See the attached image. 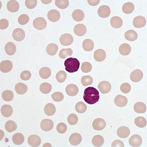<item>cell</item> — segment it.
I'll use <instances>...</instances> for the list:
<instances>
[{
	"label": "cell",
	"instance_id": "1",
	"mask_svg": "<svg viewBox=\"0 0 147 147\" xmlns=\"http://www.w3.org/2000/svg\"><path fill=\"white\" fill-rule=\"evenodd\" d=\"M99 98V92L95 88L89 87L85 90L83 98L88 104H95L98 102Z\"/></svg>",
	"mask_w": 147,
	"mask_h": 147
},
{
	"label": "cell",
	"instance_id": "2",
	"mask_svg": "<svg viewBox=\"0 0 147 147\" xmlns=\"http://www.w3.org/2000/svg\"><path fill=\"white\" fill-rule=\"evenodd\" d=\"M80 62L75 58H69L64 62V66L66 71L73 73L78 71L80 67Z\"/></svg>",
	"mask_w": 147,
	"mask_h": 147
},
{
	"label": "cell",
	"instance_id": "3",
	"mask_svg": "<svg viewBox=\"0 0 147 147\" xmlns=\"http://www.w3.org/2000/svg\"><path fill=\"white\" fill-rule=\"evenodd\" d=\"M47 22L45 19L42 17H38L34 19L33 24L36 30H41L45 29L47 26Z\"/></svg>",
	"mask_w": 147,
	"mask_h": 147
},
{
	"label": "cell",
	"instance_id": "4",
	"mask_svg": "<svg viewBox=\"0 0 147 147\" xmlns=\"http://www.w3.org/2000/svg\"><path fill=\"white\" fill-rule=\"evenodd\" d=\"M59 40L62 45L68 46L73 43L74 42V38L70 34H64L61 35Z\"/></svg>",
	"mask_w": 147,
	"mask_h": 147
},
{
	"label": "cell",
	"instance_id": "5",
	"mask_svg": "<svg viewBox=\"0 0 147 147\" xmlns=\"http://www.w3.org/2000/svg\"><path fill=\"white\" fill-rule=\"evenodd\" d=\"M54 126L53 121L49 119H45L42 120L40 124L41 129L45 131H49L51 130Z\"/></svg>",
	"mask_w": 147,
	"mask_h": 147
},
{
	"label": "cell",
	"instance_id": "6",
	"mask_svg": "<svg viewBox=\"0 0 147 147\" xmlns=\"http://www.w3.org/2000/svg\"><path fill=\"white\" fill-rule=\"evenodd\" d=\"M13 67L12 63L9 60H5L0 63V71L3 73L9 72L12 69Z\"/></svg>",
	"mask_w": 147,
	"mask_h": 147
},
{
	"label": "cell",
	"instance_id": "7",
	"mask_svg": "<svg viewBox=\"0 0 147 147\" xmlns=\"http://www.w3.org/2000/svg\"><path fill=\"white\" fill-rule=\"evenodd\" d=\"M98 88L102 93L107 94L110 92L111 89V84L109 82L103 81L100 82L98 85Z\"/></svg>",
	"mask_w": 147,
	"mask_h": 147
},
{
	"label": "cell",
	"instance_id": "8",
	"mask_svg": "<svg viewBox=\"0 0 147 147\" xmlns=\"http://www.w3.org/2000/svg\"><path fill=\"white\" fill-rule=\"evenodd\" d=\"M106 126V122L105 120L98 118L93 121L92 127L95 130L101 131L104 129Z\"/></svg>",
	"mask_w": 147,
	"mask_h": 147
},
{
	"label": "cell",
	"instance_id": "9",
	"mask_svg": "<svg viewBox=\"0 0 147 147\" xmlns=\"http://www.w3.org/2000/svg\"><path fill=\"white\" fill-rule=\"evenodd\" d=\"M13 38L16 41L20 42L24 39L25 33L24 30L21 28H16L12 33Z\"/></svg>",
	"mask_w": 147,
	"mask_h": 147
},
{
	"label": "cell",
	"instance_id": "10",
	"mask_svg": "<svg viewBox=\"0 0 147 147\" xmlns=\"http://www.w3.org/2000/svg\"><path fill=\"white\" fill-rule=\"evenodd\" d=\"M97 13L100 18H106L110 16L111 9L110 7L107 5H102L98 8Z\"/></svg>",
	"mask_w": 147,
	"mask_h": 147
},
{
	"label": "cell",
	"instance_id": "11",
	"mask_svg": "<svg viewBox=\"0 0 147 147\" xmlns=\"http://www.w3.org/2000/svg\"><path fill=\"white\" fill-rule=\"evenodd\" d=\"M28 143L31 147L39 146L41 143V140L39 136L36 135H32L28 138Z\"/></svg>",
	"mask_w": 147,
	"mask_h": 147
},
{
	"label": "cell",
	"instance_id": "12",
	"mask_svg": "<svg viewBox=\"0 0 147 147\" xmlns=\"http://www.w3.org/2000/svg\"><path fill=\"white\" fill-rule=\"evenodd\" d=\"M143 76L142 71L140 69H137L132 72L130 76V78L133 82H138L142 80Z\"/></svg>",
	"mask_w": 147,
	"mask_h": 147
},
{
	"label": "cell",
	"instance_id": "13",
	"mask_svg": "<svg viewBox=\"0 0 147 147\" xmlns=\"http://www.w3.org/2000/svg\"><path fill=\"white\" fill-rule=\"evenodd\" d=\"M133 25L137 28L144 27L146 24V20L142 16H138L135 17L133 20Z\"/></svg>",
	"mask_w": 147,
	"mask_h": 147
},
{
	"label": "cell",
	"instance_id": "14",
	"mask_svg": "<svg viewBox=\"0 0 147 147\" xmlns=\"http://www.w3.org/2000/svg\"><path fill=\"white\" fill-rule=\"evenodd\" d=\"M142 142V138L138 135H134L129 138V143L130 145L134 147H140Z\"/></svg>",
	"mask_w": 147,
	"mask_h": 147
},
{
	"label": "cell",
	"instance_id": "15",
	"mask_svg": "<svg viewBox=\"0 0 147 147\" xmlns=\"http://www.w3.org/2000/svg\"><path fill=\"white\" fill-rule=\"evenodd\" d=\"M47 17L49 20L52 22H57L61 18V14L58 11L51 9L48 12Z\"/></svg>",
	"mask_w": 147,
	"mask_h": 147
},
{
	"label": "cell",
	"instance_id": "16",
	"mask_svg": "<svg viewBox=\"0 0 147 147\" xmlns=\"http://www.w3.org/2000/svg\"><path fill=\"white\" fill-rule=\"evenodd\" d=\"M69 142L73 146L79 145L82 141V137L78 133H74L71 135L69 138Z\"/></svg>",
	"mask_w": 147,
	"mask_h": 147
},
{
	"label": "cell",
	"instance_id": "17",
	"mask_svg": "<svg viewBox=\"0 0 147 147\" xmlns=\"http://www.w3.org/2000/svg\"><path fill=\"white\" fill-rule=\"evenodd\" d=\"M114 102L117 107H124L127 105L128 100L126 96L119 95L115 98Z\"/></svg>",
	"mask_w": 147,
	"mask_h": 147
},
{
	"label": "cell",
	"instance_id": "18",
	"mask_svg": "<svg viewBox=\"0 0 147 147\" xmlns=\"http://www.w3.org/2000/svg\"><path fill=\"white\" fill-rule=\"evenodd\" d=\"M130 134V130L128 127L125 126H121L117 130V135L120 138H127Z\"/></svg>",
	"mask_w": 147,
	"mask_h": 147
},
{
	"label": "cell",
	"instance_id": "19",
	"mask_svg": "<svg viewBox=\"0 0 147 147\" xmlns=\"http://www.w3.org/2000/svg\"><path fill=\"white\" fill-rule=\"evenodd\" d=\"M65 91L69 96H76L78 94L79 90L77 85L71 84L68 85L66 87Z\"/></svg>",
	"mask_w": 147,
	"mask_h": 147
},
{
	"label": "cell",
	"instance_id": "20",
	"mask_svg": "<svg viewBox=\"0 0 147 147\" xmlns=\"http://www.w3.org/2000/svg\"><path fill=\"white\" fill-rule=\"evenodd\" d=\"M74 32L77 36H81L85 35L87 29L85 26L83 24H77L74 28Z\"/></svg>",
	"mask_w": 147,
	"mask_h": 147
},
{
	"label": "cell",
	"instance_id": "21",
	"mask_svg": "<svg viewBox=\"0 0 147 147\" xmlns=\"http://www.w3.org/2000/svg\"><path fill=\"white\" fill-rule=\"evenodd\" d=\"M1 112L3 117L6 118L9 117L11 116L13 113V109L10 105H5L2 106Z\"/></svg>",
	"mask_w": 147,
	"mask_h": 147
},
{
	"label": "cell",
	"instance_id": "22",
	"mask_svg": "<svg viewBox=\"0 0 147 147\" xmlns=\"http://www.w3.org/2000/svg\"><path fill=\"white\" fill-rule=\"evenodd\" d=\"M107 57L106 53L104 50L99 49L96 50L94 53V58L98 62L104 61Z\"/></svg>",
	"mask_w": 147,
	"mask_h": 147
},
{
	"label": "cell",
	"instance_id": "23",
	"mask_svg": "<svg viewBox=\"0 0 147 147\" xmlns=\"http://www.w3.org/2000/svg\"><path fill=\"white\" fill-rule=\"evenodd\" d=\"M15 90L16 93L20 95H24L27 92L28 88L27 86L25 84L22 82H19L16 85Z\"/></svg>",
	"mask_w": 147,
	"mask_h": 147
},
{
	"label": "cell",
	"instance_id": "24",
	"mask_svg": "<svg viewBox=\"0 0 147 147\" xmlns=\"http://www.w3.org/2000/svg\"><path fill=\"white\" fill-rule=\"evenodd\" d=\"M7 10L12 13L16 12L19 10V3L17 1L14 0L9 1L7 2Z\"/></svg>",
	"mask_w": 147,
	"mask_h": 147
},
{
	"label": "cell",
	"instance_id": "25",
	"mask_svg": "<svg viewBox=\"0 0 147 147\" xmlns=\"http://www.w3.org/2000/svg\"><path fill=\"white\" fill-rule=\"evenodd\" d=\"M110 24L111 26L114 28H119L123 25V20L120 17L114 16L111 18Z\"/></svg>",
	"mask_w": 147,
	"mask_h": 147
},
{
	"label": "cell",
	"instance_id": "26",
	"mask_svg": "<svg viewBox=\"0 0 147 147\" xmlns=\"http://www.w3.org/2000/svg\"><path fill=\"white\" fill-rule=\"evenodd\" d=\"M84 13L81 9H77L74 11L72 14L73 19L77 22L82 21L84 18Z\"/></svg>",
	"mask_w": 147,
	"mask_h": 147
},
{
	"label": "cell",
	"instance_id": "27",
	"mask_svg": "<svg viewBox=\"0 0 147 147\" xmlns=\"http://www.w3.org/2000/svg\"><path fill=\"white\" fill-rule=\"evenodd\" d=\"M5 50L7 55L12 56L13 55L16 53L17 48L13 43L9 42L7 43L5 46Z\"/></svg>",
	"mask_w": 147,
	"mask_h": 147
},
{
	"label": "cell",
	"instance_id": "28",
	"mask_svg": "<svg viewBox=\"0 0 147 147\" xmlns=\"http://www.w3.org/2000/svg\"><path fill=\"white\" fill-rule=\"evenodd\" d=\"M119 52L121 55L127 56L130 53L131 50V46L127 43L122 44L119 48Z\"/></svg>",
	"mask_w": 147,
	"mask_h": 147
},
{
	"label": "cell",
	"instance_id": "29",
	"mask_svg": "<svg viewBox=\"0 0 147 147\" xmlns=\"http://www.w3.org/2000/svg\"><path fill=\"white\" fill-rule=\"evenodd\" d=\"M134 110L137 113H145L147 111L146 106L142 102H137L134 105Z\"/></svg>",
	"mask_w": 147,
	"mask_h": 147
},
{
	"label": "cell",
	"instance_id": "30",
	"mask_svg": "<svg viewBox=\"0 0 147 147\" xmlns=\"http://www.w3.org/2000/svg\"><path fill=\"white\" fill-rule=\"evenodd\" d=\"M56 111L55 105L52 103H48L46 105L44 108V112L46 115L51 116L54 115Z\"/></svg>",
	"mask_w": 147,
	"mask_h": 147
},
{
	"label": "cell",
	"instance_id": "31",
	"mask_svg": "<svg viewBox=\"0 0 147 147\" xmlns=\"http://www.w3.org/2000/svg\"><path fill=\"white\" fill-rule=\"evenodd\" d=\"M14 144L16 145H20L24 141V137L21 133H18L15 134L12 138Z\"/></svg>",
	"mask_w": 147,
	"mask_h": 147
},
{
	"label": "cell",
	"instance_id": "32",
	"mask_svg": "<svg viewBox=\"0 0 147 147\" xmlns=\"http://www.w3.org/2000/svg\"><path fill=\"white\" fill-rule=\"evenodd\" d=\"M124 36L125 39L129 41H134L137 39L138 34L134 30H129L125 32Z\"/></svg>",
	"mask_w": 147,
	"mask_h": 147
},
{
	"label": "cell",
	"instance_id": "33",
	"mask_svg": "<svg viewBox=\"0 0 147 147\" xmlns=\"http://www.w3.org/2000/svg\"><path fill=\"white\" fill-rule=\"evenodd\" d=\"M105 139L104 137L100 135H96L93 137L92 139V143L95 147H100L104 144Z\"/></svg>",
	"mask_w": 147,
	"mask_h": 147
},
{
	"label": "cell",
	"instance_id": "34",
	"mask_svg": "<svg viewBox=\"0 0 147 147\" xmlns=\"http://www.w3.org/2000/svg\"><path fill=\"white\" fill-rule=\"evenodd\" d=\"M135 9V6L131 2L125 3L122 7V10L124 13L129 14L132 13Z\"/></svg>",
	"mask_w": 147,
	"mask_h": 147
},
{
	"label": "cell",
	"instance_id": "35",
	"mask_svg": "<svg viewBox=\"0 0 147 147\" xmlns=\"http://www.w3.org/2000/svg\"><path fill=\"white\" fill-rule=\"evenodd\" d=\"M94 44L93 41L90 39L84 40L82 42V48L85 51H90L94 48Z\"/></svg>",
	"mask_w": 147,
	"mask_h": 147
},
{
	"label": "cell",
	"instance_id": "36",
	"mask_svg": "<svg viewBox=\"0 0 147 147\" xmlns=\"http://www.w3.org/2000/svg\"><path fill=\"white\" fill-rule=\"evenodd\" d=\"M58 50V47L54 43L49 44L46 48L47 54L50 56H54L56 54Z\"/></svg>",
	"mask_w": 147,
	"mask_h": 147
},
{
	"label": "cell",
	"instance_id": "37",
	"mask_svg": "<svg viewBox=\"0 0 147 147\" xmlns=\"http://www.w3.org/2000/svg\"><path fill=\"white\" fill-rule=\"evenodd\" d=\"M39 75L43 79H48L51 75V69L47 67H42L39 70Z\"/></svg>",
	"mask_w": 147,
	"mask_h": 147
},
{
	"label": "cell",
	"instance_id": "38",
	"mask_svg": "<svg viewBox=\"0 0 147 147\" xmlns=\"http://www.w3.org/2000/svg\"><path fill=\"white\" fill-rule=\"evenodd\" d=\"M40 91L43 94H48L52 90V86L50 83L48 82H44L40 86Z\"/></svg>",
	"mask_w": 147,
	"mask_h": 147
},
{
	"label": "cell",
	"instance_id": "39",
	"mask_svg": "<svg viewBox=\"0 0 147 147\" xmlns=\"http://www.w3.org/2000/svg\"><path fill=\"white\" fill-rule=\"evenodd\" d=\"M17 124L16 122L12 121H8L6 122L5 124V128L6 131L9 133H12L17 129Z\"/></svg>",
	"mask_w": 147,
	"mask_h": 147
},
{
	"label": "cell",
	"instance_id": "40",
	"mask_svg": "<svg viewBox=\"0 0 147 147\" xmlns=\"http://www.w3.org/2000/svg\"><path fill=\"white\" fill-rule=\"evenodd\" d=\"M2 97L3 100L6 102L11 101L13 99L14 94L12 91L6 90L2 93Z\"/></svg>",
	"mask_w": 147,
	"mask_h": 147
},
{
	"label": "cell",
	"instance_id": "41",
	"mask_svg": "<svg viewBox=\"0 0 147 147\" xmlns=\"http://www.w3.org/2000/svg\"><path fill=\"white\" fill-rule=\"evenodd\" d=\"M135 124L137 127L143 128L146 126L147 120L144 117H137L135 119Z\"/></svg>",
	"mask_w": 147,
	"mask_h": 147
},
{
	"label": "cell",
	"instance_id": "42",
	"mask_svg": "<svg viewBox=\"0 0 147 147\" xmlns=\"http://www.w3.org/2000/svg\"><path fill=\"white\" fill-rule=\"evenodd\" d=\"M75 109L78 113H83L86 111L87 107L83 102H79L76 104Z\"/></svg>",
	"mask_w": 147,
	"mask_h": 147
},
{
	"label": "cell",
	"instance_id": "43",
	"mask_svg": "<svg viewBox=\"0 0 147 147\" xmlns=\"http://www.w3.org/2000/svg\"><path fill=\"white\" fill-rule=\"evenodd\" d=\"M73 50L71 48L67 49H63L60 51L59 53V57L62 59L66 58L68 56H71L72 55Z\"/></svg>",
	"mask_w": 147,
	"mask_h": 147
},
{
	"label": "cell",
	"instance_id": "44",
	"mask_svg": "<svg viewBox=\"0 0 147 147\" xmlns=\"http://www.w3.org/2000/svg\"><path fill=\"white\" fill-rule=\"evenodd\" d=\"M67 75L64 71H60L56 75V79L59 83L64 82L67 79Z\"/></svg>",
	"mask_w": 147,
	"mask_h": 147
},
{
	"label": "cell",
	"instance_id": "45",
	"mask_svg": "<svg viewBox=\"0 0 147 147\" xmlns=\"http://www.w3.org/2000/svg\"><path fill=\"white\" fill-rule=\"evenodd\" d=\"M55 5L58 8L61 9H65L69 5V1L67 0H56Z\"/></svg>",
	"mask_w": 147,
	"mask_h": 147
},
{
	"label": "cell",
	"instance_id": "46",
	"mask_svg": "<svg viewBox=\"0 0 147 147\" xmlns=\"http://www.w3.org/2000/svg\"><path fill=\"white\" fill-rule=\"evenodd\" d=\"M93 79L90 76H84L81 79V82L84 86H88L92 84L93 82Z\"/></svg>",
	"mask_w": 147,
	"mask_h": 147
},
{
	"label": "cell",
	"instance_id": "47",
	"mask_svg": "<svg viewBox=\"0 0 147 147\" xmlns=\"http://www.w3.org/2000/svg\"><path fill=\"white\" fill-rule=\"evenodd\" d=\"M67 121L70 125H75L78 123V117L75 114L71 113L67 117Z\"/></svg>",
	"mask_w": 147,
	"mask_h": 147
},
{
	"label": "cell",
	"instance_id": "48",
	"mask_svg": "<svg viewBox=\"0 0 147 147\" xmlns=\"http://www.w3.org/2000/svg\"><path fill=\"white\" fill-rule=\"evenodd\" d=\"M30 18L27 15L22 14L19 16L18 19V23L21 25H24L29 22Z\"/></svg>",
	"mask_w": 147,
	"mask_h": 147
},
{
	"label": "cell",
	"instance_id": "49",
	"mask_svg": "<svg viewBox=\"0 0 147 147\" xmlns=\"http://www.w3.org/2000/svg\"><path fill=\"white\" fill-rule=\"evenodd\" d=\"M92 69V66L89 62H84L82 64L81 69L82 71L84 73L90 72Z\"/></svg>",
	"mask_w": 147,
	"mask_h": 147
},
{
	"label": "cell",
	"instance_id": "50",
	"mask_svg": "<svg viewBox=\"0 0 147 147\" xmlns=\"http://www.w3.org/2000/svg\"><path fill=\"white\" fill-rule=\"evenodd\" d=\"M51 97L54 101L60 102L64 99V96L61 92H56L51 95Z\"/></svg>",
	"mask_w": 147,
	"mask_h": 147
},
{
	"label": "cell",
	"instance_id": "51",
	"mask_svg": "<svg viewBox=\"0 0 147 147\" xmlns=\"http://www.w3.org/2000/svg\"><path fill=\"white\" fill-rule=\"evenodd\" d=\"M57 130L60 134H64L67 130V126L64 122L59 123L57 126Z\"/></svg>",
	"mask_w": 147,
	"mask_h": 147
},
{
	"label": "cell",
	"instance_id": "52",
	"mask_svg": "<svg viewBox=\"0 0 147 147\" xmlns=\"http://www.w3.org/2000/svg\"><path fill=\"white\" fill-rule=\"evenodd\" d=\"M120 90L122 93L127 94L131 90V86L129 84L125 82L121 85L120 87Z\"/></svg>",
	"mask_w": 147,
	"mask_h": 147
},
{
	"label": "cell",
	"instance_id": "53",
	"mask_svg": "<svg viewBox=\"0 0 147 147\" xmlns=\"http://www.w3.org/2000/svg\"><path fill=\"white\" fill-rule=\"evenodd\" d=\"M37 1L36 0H26L25 5L27 8L29 9H33L35 8L37 5Z\"/></svg>",
	"mask_w": 147,
	"mask_h": 147
},
{
	"label": "cell",
	"instance_id": "54",
	"mask_svg": "<svg viewBox=\"0 0 147 147\" xmlns=\"http://www.w3.org/2000/svg\"><path fill=\"white\" fill-rule=\"evenodd\" d=\"M20 79L22 80L27 81L30 79L32 74L29 71L25 70L24 71L20 74Z\"/></svg>",
	"mask_w": 147,
	"mask_h": 147
},
{
	"label": "cell",
	"instance_id": "55",
	"mask_svg": "<svg viewBox=\"0 0 147 147\" xmlns=\"http://www.w3.org/2000/svg\"><path fill=\"white\" fill-rule=\"evenodd\" d=\"M9 26V22L7 19H3L0 20V29L3 30L6 29Z\"/></svg>",
	"mask_w": 147,
	"mask_h": 147
},
{
	"label": "cell",
	"instance_id": "56",
	"mask_svg": "<svg viewBox=\"0 0 147 147\" xmlns=\"http://www.w3.org/2000/svg\"><path fill=\"white\" fill-rule=\"evenodd\" d=\"M112 147H124V145L123 142L121 140H114L111 144Z\"/></svg>",
	"mask_w": 147,
	"mask_h": 147
},
{
	"label": "cell",
	"instance_id": "57",
	"mask_svg": "<svg viewBox=\"0 0 147 147\" xmlns=\"http://www.w3.org/2000/svg\"><path fill=\"white\" fill-rule=\"evenodd\" d=\"M100 0H97V1H89L88 0V2L89 5L92 6H96L98 5L100 3Z\"/></svg>",
	"mask_w": 147,
	"mask_h": 147
}]
</instances>
